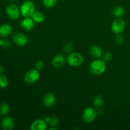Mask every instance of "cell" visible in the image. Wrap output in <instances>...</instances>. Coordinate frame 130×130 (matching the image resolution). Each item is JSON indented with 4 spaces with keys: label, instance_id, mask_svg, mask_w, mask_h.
<instances>
[{
    "label": "cell",
    "instance_id": "obj_1",
    "mask_svg": "<svg viewBox=\"0 0 130 130\" xmlns=\"http://www.w3.org/2000/svg\"><path fill=\"white\" fill-rule=\"evenodd\" d=\"M107 66L105 61L103 59H95L90 63L89 70L92 74L95 76H100L106 71Z\"/></svg>",
    "mask_w": 130,
    "mask_h": 130
},
{
    "label": "cell",
    "instance_id": "obj_2",
    "mask_svg": "<svg viewBox=\"0 0 130 130\" xmlns=\"http://www.w3.org/2000/svg\"><path fill=\"white\" fill-rule=\"evenodd\" d=\"M20 13L24 18L32 17L36 11V7L34 2L30 0L24 1L20 8Z\"/></svg>",
    "mask_w": 130,
    "mask_h": 130
},
{
    "label": "cell",
    "instance_id": "obj_3",
    "mask_svg": "<svg viewBox=\"0 0 130 130\" xmlns=\"http://www.w3.org/2000/svg\"><path fill=\"white\" fill-rule=\"evenodd\" d=\"M67 62L72 67H79L83 63V56L79 52H71L68 55Z\"/></svg>",
    "mask_w": 130,
    "mask_h": 130
},
{
    "label": "cell",
    "instance_id": "obj_4",
    "mask_svg": "<svg viewBox=\"0 0 130 130\" xmlns=\"http://www.w3.org/2000/svg\"><path fill=\"white\" fill-rule=\"evenodd\" d=\"M6 15L11 20H17L20 17V10L19 6L13 3H11L6 8L5 10Z\"/></svg>",
    "mask_w": 130,
    "mask_h": 130
},
{
    "label": "cell",
    "instance_id": "obj_5",
    "mask_svg": "<svg viewBox=\"0 0 130 130\" xmlns=\"http://www.w3.org/2000/svg\"><path fill=\"white\" fill-rule=\"evenodd\" d=\"M39 77H40L39 71L36 69H32L25 73L24 76V81L28 84H33L37 82L39 80Z\"/></svg>",
    "mask_w": 130,
    "mask_h": 130
},
{
    "label": "cell",
    "instance_id": "obj_6",
    "mask_svg": "<svg viewBox=\"0 0 130 130\" xmlns=\"http://www.w3.org/2000/svg\"><path fill=\"white\" fill-rule=\"evenodd\" d=\"M96 112L94 108L88 107L85 108L83 112V119L86 123H91L96 118Z\"/></svg>",
    "mask_w": 130,
    "mask_h": 130
},
{
    "label": "cell",
    "instance_id": "obj_7",
    "mask_svg": "<svg viewBox=\"0 0 130 130\" xmlns=\"http://www.w3.org/2000/svg\"><path fill=\"white\" fill-rule=\"evenodd\" d=\"M126 28V23L123 19L118 18L113 22L111 26V29L116 34H121Z\"/></svg>",
    "mask_w": 130,
    "mask_h": 130
},
{
    "label": "cell",
    "instance_id": "obj_8",
    "mask_svg": "<svg viewBox=\"0 0 130 130\" xmlns=\"http://www.w3.org/2000/svg\"><path fill=\"white\" fill-rule=\"evenodd\" d=\"M13 41L19 46H24L28 43V38L22 32H15L13 35Z\"/></svg>",
    "mask_w": 130,
    "mask_h": 130
},
{
    "label": "cell",
    "instance_id": "obj_9",
    "mask_svg": "<svg viewBox=\"0 0 130 130\" xmlns=\"http://www.w3.org/2000/svg\"><path fill=\"white\" fill-rule=\"evenodd\" d=\"M20 25L25 30L30 31L34 29L35 26V22L33 20L32 17H25L20 20Z\"/></svg>",
    "mask_w": 130,
    "mask_h": 130
},
{
    "label": "cell",
    "instance_id": "obj_10",
    "mask_svg": "<svg viewBox=\"0 0 130 130\" xmlns=\"http://www.w3.org/2000/svg\"><path fill=\"white\" fill-rule=\"evenodd\" d=\"M48 123L44 119H36L34 120L30 124V128L31 130H45L47 129Z\"/></svg>",
    "mask_w": 130,
    "mask_h": 130
},
{
    "label": "cell",
    "instance_id": "obj_11",
    "mask_svg": "<svg viewBox=\"0 0 130 130\" xmlns=\"http://www.w3.org/2000/svg\"><path fill=\"white\" fill-rule=\"evenodd\" d=\"M67 58L62 54H58L55 56L52 60V63L55 68H60L66 63Z\"/></svg>",
    "mask_w": 130,
    "mask_h": 130
},
{
    "label": "cell",
    "instance_id": "obj_12",
    "mask_svg": "<svg viewBox=\"0 0 130 130\" xmlns=\"http://www.w3.org/2000/svg\"><path fill=\"white\" fill-rule=\"evenodd\" d=\"M56 101V97L52 93H48L44 96L43 99V102L44 106L47 107H51L53 106Z\"/></svg>",
    "mask_w": 130,
    "mask_h": 130
},
{
    "label": "cell",
    "instance_id": "obj_13",
    "mask_svg": "<svg viewBox=\"0 0 130 130\" xmlns=\"http://www.w3.org/2000/svg\"><path fill=\"white\" fill-rule=\"evenodd\" d=\"M15 126L13 119L10 117H5L1 121V127L4 130H11Z\"/></svg>",
    "mask_w": 130,
    "mask_h": 130
},
{
    "label": "cell",
    "instance_id": "obj_14",
    "mask_svg": "<svg viewBox=\"0 0 130 130\" xmlns=\"http://www.w3.org/2000/svg\"><path fill=\"white\" fill-rule=\"evenodd\" d=\"M12 32V27L8 24H3L0 26V37L6 38Z\"/></svg>",
    "mask_w": 130,
    "mask_h": 130
},
{
    "label": "cell",
    "instance_id": "obj_15",
    "mask_svg": "<svg viewBox=\"0 0 130 130\" xmlns=\"http://www.w3.org/2000/svg\"><path fill=\"white\" fill-rule=\"evenodd\" d=\"M90 55L95 59L100 58L103 55L102 50L99 46L94 45L92 46L90 48Z\"/></svg>",
    "mask_w": 130,
    "mask_h": 130
},
{
    "label": "cell",
    "instance_id": "obj_16",
    "mask_svg": "<svg viewBox=\"0 0 130 130\" xmlns=\"http://www.w3.org/2000/svg\"><path fill=\"white\" fill-rule=\"evenodd\" d=\"M32 19L35 22V23L40 24V23L43 22L44 21V20H45V15H44V14L42 11H35V13L32 16Z\"/></svg>",
    "mask_w": 130,
    "mask_h": 130
},
{
    "label": "cell",
    "instance_id": "obj_17",
    "mask_svg": "<svg viewBox=\"0 0 130 130\" xmlns=\"http://www.w3.org/2000/svg\"><path fill=\"white\" fill-rule=\"evenodd\" d=\"M104 99L102 95H97L95 96L93 99V102L94 107L96 108L101 107L104 105Z\"/></svg>",
    "mask_w": 130,
    "mask_h": 130
},
{
    "label": "cell",
    "instance_id": "obj_18",
    "mask_svg": "<svg viewBox=\"0 0 130 130\" xmlns=\"http://www.w3.org/2000/svg\"><path fill=\"white\" fill-rule=\"evenodd\" d=\"M112 13L114 15V16L116 17L120 18L124 15V10L121 6H116V7H115L113 9Z\"/></svg>",
    "mask_w": 130,
    "mask_h": 130
},
{
    "label": "cell",
    "instance_id": "obj_19",
    "mask_svg": "<svg viewBox=\"0 0 130 130\" xmlns=\"http://www.w3.org/2000/svg\"><path fill=\"white\" fill-rule=\"evenodd\" d=\"M10 112V107L6 103H2L0 105V114L1 116H6Z\"/></svg>",
    "mask_w": 130,
    "mask_h": 130
},
{
    "label": "cell",
    "instance_id": "obj_20",
    "mask_svg": "<svg viewBox=\"0 0 130 130\" xmlns=\"http://www.w3.org/2000/svg\"><path fill=\"white\" fill-rule=\"evenodd\" d=\"M8 79L5 75L0 74V88H5L8 86Z\"/></svg>",
    "mask_w": 130,
    "mask_h": 130
},
{
    "label": "cell",
    "instance_id": "obj_21",
    "mask_svg": "<svg viewBox=\"0 0 130 130\" xmlns=\"http://www.w3.org/2000/svg\"><path fill=\"white\" fill-rule=\"evenodd\" d=\"M58 0H43V4L46 8H52L57 3Z\"/></svg>",
    "mask_w": 130,
    "mask_h": 130
},
{
    "label": "cell",
    "instance_id": "obj_22",
    "mask_svg": "<svg viewBox=\"0 0 130 130\" xmlns=\"http://www.w3.org/2000/svg\"><path fill=\"white\" fill-rule=\"evenodd\" d=\"M73 48V44H72V43H70V42L66 43L63 46V52H64L65 53H67V54L69 55L71 52H72Z\"/></svg>",
    "mask_w": 130,
    "mask_h": 130
},
{
    "label": "cell",
    "instance_id": "obj_23",
    "mask_svg": "<svg viewBox=\"0 0 130 130\" xmlns=\"http://www.w3.org/2000/svg\"><path fill=\"white\" fill-rule=\"evenodd\" d=\"M58 124H59V119L57 116H53L50 118V120L48 124L51 127H55L57 126Z\"/></svg>",
    "mask_w": 130,
    "mask_h": 130
},
{
    "label": "cell",
    "instance_id": "obj_24",
    "mask_svg": "<svg viewBox=\"0 0 130 130\" xmlns=\"http://www.w3.org/2000/svg\"><path fill=\"white\" fill-rule=\"evenodd\" d=\"M112 58V54L110 52H107L103 55V60L105 62H109Z\"/></svg>",
    "mask_w": 130,
    "mask_h": 130
},
{
    "label": "cell",
    "instance_id": "obj_25",
    "mask_svg": "<svg viewBox=\"0 0 130 130\" xmlns=\"http://www.w3.org/2000/svg\"><path fill=\"white\" fill-rule=\"evenodd\" d=\"M35 67L37 70L38 71H41L43 68L44 67V63L41 60H38V62L36 63Z\"/></svg>",
    "mask_w": 130,
    "mask_h": 130
},
{
    "label": "cell",
    "instance_id": "obj_26",
    "mask_svg": "<svg viewBox=\"0 0 130 130\" xmlns=\"http://www.w3.org/2000/svg\"><path fill=\"white\" fill-rule=\"evenodd\" d=\"M116 37L115 38L116 42L118 43V44H121L123 43V41H124V38H123V36L121 35V34H116Z\"/></svg>",
    "mask_w": 130,
    "mask_h": 130
},
{
    "label": "cell",
    "instance_id": "obj_27",
    "mask_svg": "<svg viewBox=\"0 0 130 130\" xmlns=\"http://www.w3.org/2000/svg\"><path fill=\"white\" fill-rule=\"evenodd\" d=\"M10 46H11V43H10V41L8 40L4 41V44L3 46V47L4 48H5V49H8V48H10Z\"/></svg>",
    "mask_w": 130,
    "mask_h": 130
},
{
    "label": "cell",
    "instance_id": "obj_28",
    "mask_svg": "<svg viewBox=\"0 0 130 130\" xmlns=\"http://www.w3.org/2000/svg\"><path fill=\"white\" fill-rule=\"evenodd\" d=\"M4 71H5V68L3 67V66H0V74H2Z\"/></svg>",
    "mask_w": 130,
    "mask_h": 130
},
{
    "label": "cell",
    "instance_id": "obj_29",
    "mask_svg": "<svg viewBox=\"0 0 130 130\" xmlns=\"http://www.w3.org/2000/svg\"><path fill=\"white\" fill-rule=\"evenodd\" d=\"M44 120H45V121L46 122V123L48 124V123H49L50 120V117H46V118H45Z\"/></svg>",
    "mask_w": 130,
    "mask_h": 130
},
{
    "label": "cell",
    "instance_id": "obj_30",
    "mask_svg": "<svg viewBox=\"0 0 130 130\" xmlns=\"http://www.w3.org/2000/svg\"><path fill=\"white\" fill-rule=\"evenodd\" d=\"M4 41L3 39H0V46H3L4 44Z\"/></svg>",
    "mask_w": 130,
    "mask_h": 130
},
{
    "label": "cell",
    "instance_id": "obj_31",
    "mask_svg": "<svg viewBox=\"0 0 130 130\" xmlns=\"http://www.w3.org/2000/svg\"><path fill=\"white\" fill-rule=\"evenodd\" d=\"M8 1H10V2L12 3V2H13V1H14V0H8Z\"/></svg>",
    "mask_w": 130,
    "mask_h": 130
},
{
    "label": "cell",
    "instance_id": "obj_32",
    "mask_svg": "<svg viewBox=\"0 0 130 130\" xmlns=\"http://www.w3.org/2000/svg\"><path fill=\"white\" fill-rule=\"evenodd\" d=\"M62 1H64V0H62Z\"/></svg>",
    "mask_w": 130,
    "mask_h": 130
}]
</instances>
